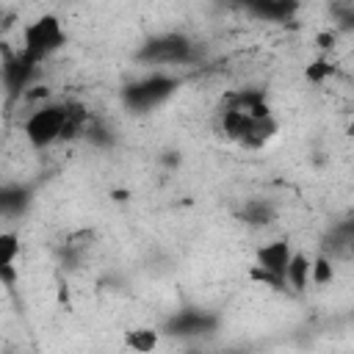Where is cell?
Instances as JSON below:
<instances>
[{"label": "cell", "mask_w": 354, "mask_h": 354, "mask_svg": "<svg viewBox=\"0 0 354 354\" xmlns=\"http://www.w3.org/2000/svg\"><path fill=\"white\" fill-rule=\"evenodd\" d=\"M64 44H66V30H64L61 19L55 14H41V17L30 19L28 25H22V50H19V58L25 64L36 66L39 61H44L47 55H53Z\"/></svg>", "instance_id": "1"}, {"label": "cell", "mask_w": 354, "mask_h": 354, "mask_svg": "<svg viewBox=\"0 0 354 354\" xmlns=\"http://www.w3.org/2000/svg\"><path fill=\"white\" fill-rule=\"evenodd\" d=\"M69 122L66 102H47L30 111V116L22 122V133L30 147L44 149L55 141H64V130Z\"/></svg>", "instance_id": "2"}, {"label": "cell", "mask_w": 354, "mask_h": 354, "mask_svg": "<svg viewBox=\"0 0 354 354\" xmlns=\"http://www.w3.org/2000/svg\"><path fill=\"white\" fill-rule=\"evenodd\" d=\"M290 257H293V249H290L288 241H271V243H266V246H260L254 252V260H257L254 266H260L263 271L274 274L277 279H282L288 285V263H290Z\"/></svg>", "instance_id": "3"}, {"label": "cell", "mask_w": 354, "mask_h": 354, "mask_svg": "<svg viewBox=\"0 0 354 354\" xmlns=\"http://www.w3.org/2000/svg\"><path fill=\"white\" fill-rule=\"evenodd\" d=\"M252 127V116L241 108H232V105H224L221 113H218V130L224 138L235 141V144H243L246 133Z\"/></svg>", "instance_id": "4"}, {"label": "cell", "mask_w": 354, "mask_h": 354, "mask_svg": "<svg viewBox=\"0 0 354 354\" xmlns=\"http://www.w3.org/2000/svg\"><path fill=\"white\" fill-rule=\"evenodd\" d=\"M277 133H279V124H277L274 116L252 119V127H249V133H246V138H243L241 147H243V149H260V147H266Z\"/></svg>", "instance_id": "5"}, {"label": "cell", "mask_w": 354, "mask_h": 354, "mask_svg": "<svg viewBox=\"0 0 354 354\" xmlns=\"http://www.w3.org/2000/svg\"><path fill=\"white\" fill-rule=\"evenodd\" d=\"M158 343H160V332L152 326H136V329L124 332V346L133 354H152L158 348Z\"/></svg>", "instance_id": "6"}, {"label": "cell", "mask_w": 354, "mask_h": 354, "mask_svg": "<svg viewBox=\"0 0 354 354\" xmlns=\"http://www.w3.org/2000/svg\"><path fill=\"white\" fill-rule=\"evenodd\" d=\"M241 218L249 227H266V224H271L277 218V207L271 202H266V199H249L241 207Z\"/></svg>", "instance_id": "7"}, {"label": "cell", "mask_w": 354, "mask_h": 354, "mask_svg": "<svg viewBox=\"0 0 354 354\" xmlns=\"http://www.w3.org/2000/svg\"><path fill=\"white\" fill-rule=\"evenodd\" d=\"M310 268H313V260L304 252H293V257L288 263V285L296 293H304L307 290V285H310Z\"/></svg>", "instance_id": "8"}, {"label": "cell", "mask_w": 354, "mask_h": 354, "mask_svg": "<svg viewBox=\"0 0 354 354\" xmlns=\"http://www.w3.org/2000/svg\"><path fill=\"white\" fill-rule=\"evenodd\" d=\"M19 252H22L19 235H17V232H11V230L0 232V268L14 266V260H17V254H19Z\"/></svg>", "instance_id": "9"}, {"label": "cell", "mask_w": 354, "mask_h": 354, "mask_svg": "<svg viewBox=\"0 0 354 354\" xmlns=\"http://www.w3.org/2000/svg\"><path fill=\"white\" fill-rule=\"evenodd\" d=\"M335 279V266H332V260L326 257V254H318L315 260H313V268H310V282L315 285V288H324V285H329Z\"/></svg>", "instance_id": "10"}, {"label": "cell", "mask_w": 354, "mask_h": 354, "mask_svg": "<svg viewBox=\"0 0 354 354\" xmlns=\"http://www.w3.org/2000/svg\"><path fill=\"white\" fill-rule=\"evenodd\" d=\"M335 75V64L329 61V58H318V61H313L307 69H304V77L310 80V83H324L326 77H332Z\"/></svg>", "instance_id": "11"}, {"label": "cell", "mask_w": 354, "mask_h": 354, "mask_svg": "<svg viewBox=\"0 0 354 354\" xmlns=\"http://www.w3.org/2000/svg\"><path fill=\"white\" fill-rule=\"evenodd\" d=\"M315 41H318V47H321V50H329V47L335 44V33H332V30L318 33V36H315Z\"/></svg>", "instance_id": "12"}, {"label": "cell", "mask_w": 354, "mask_h": 354, "mask_svg": "<svg viewBox=\"0 0 354 354\" xmlns=\"http://www.w3.org/2000/svg\"><path fill=\"white\" fill-rule=\"evenodd\" d=\"M348 133H351V136H354V122H351V124H348Z\"/></svg>", "instance_id": "13"}]
</instances>
